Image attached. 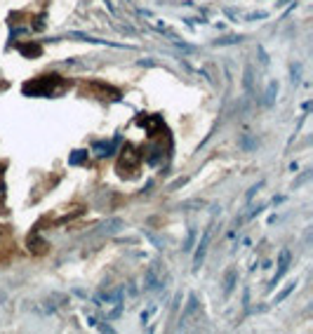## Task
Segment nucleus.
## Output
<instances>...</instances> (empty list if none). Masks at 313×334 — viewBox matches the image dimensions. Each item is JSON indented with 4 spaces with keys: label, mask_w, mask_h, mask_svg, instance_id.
Here are the masks:
<instances>
[{
    "label": "nucleus",
    "mask_w": 313,
    "mask_h": 334,
    "mask_svg": "<svg viewBox=\"0 0 313 334\" xmlns=\"http://www.w3.org/2000/svg\"><path fill=\"white\" fill-rule=\"evenodd\" d=\"M19 50L24 52V55H40V47H38V45H33V47H28V45H19Z\"/></svg>",
    "instance_id": "15"
},
{
    "label": "nucleus",
    "mask_w": 313,
    "mask_h": 334,
    "mask_svg": "<svg viewBox=\"0 0 313 334\" xmlns=\"http://www.w3.org/2000/svg\"><path fill=\"white\" fill-rule=\"evenodd\" d=\"M290 257H292V254H290V250H287V247H283V250H280V254H278V271H276V275H273L271 285H276V282H278V280L287 273V268H290Z\"/></svg>",
    "instance_id": "6"
},
{
    "label": "nucleus",
    "mask_w": 313,
    "mask_h": 334,
    "mask_svg": "<svg viewBox=\"0 0 313 334\" xmlns=\"http://www.w3.org/2000/svg\"><path fill=\"white\" fill-rule=\"evenodd\" d=\"M139 163H142V153L132 144H125L123 153H120V160H118V172L123 177H135L137 170H139Z\"/></svg>",
    "instance_id": "3"
},
{
    "label": "nucleus",
    "mask_w": 313,
    "mask_h": 334,
    "mask_svg": "<svg viewBox=\"0 0 313 334\" xmlns=\"http://www.w3.org/2000/svg\"><path fill=\"white\" fill-rule=\"evenodd\" d=\"M123 294H125V290L120 287V290H111V292H99L95 297L97 308L106 315V320L120 318V313H123Z\"/></svg>",
    "instance_id": "2"
},
{
    "label": "nucleus",
    "mask_w": 313,
    "mask_h": 334,
    "mask_svg": "<svg viewBox=\"0 0 313 334\" xmlns=\"http://www.w3.org/2000/svg\"><path fill=\"white\" fill-rule=\"evenodd\" d=\"M196 308H198V299L193 297V294H191V297H189V304H186V311H184V315H182V322L189 320L191 315L196 313Z\"/></svg>",
    "instance_id": "9"
},
{
    "label": "nucleus",
    "mask_w": 313,
    "mask_h": 334,
    "mask_svg": "<svg viewBox=\"0 0 313 334\" xmlns=\"http://www.w3.org/2000/svg\"><path fill=\"white\" fill-rule=\"evenodd\" d=\"M210 238H212V226H207L205 233H203V238H200V243H198L196 254H193V271H198V268L203 266L205 252H207V245H210Z\"/></svg>",
    "instance_id": "5"
},
{
    "label": "nucleus",
    "mask_w": 313,
    "mask_h": 334,
    "mask_svg": "<svg viewBox=\"0 0 313 334\" xmlns=\"http://www.w3.org/2000/svg\"><path fill=\"white\" fill-rule=\"evenodd\" d=\"M116 144H118V139H113V141H106V144L99 141V144H95V149H92V151H95L97 156H109L111 151L116 149Z\"/></svg>",
    "instance_id": "8"
},
{
    "label": "nucleus",
    "mask_w": 313,
    "mask_h": 334,
    "mask_svg": "<svg viewBox=\"0 0 313 334\" xmlns=\"http://www.w3.org/2000/svg\"><path fill=\"white\" fill-rule=\"evenodd\" d=\"M294 285H297V282H290V285H287V287H285V290H283V292H280V294H278V297H276V299H273V304H280V301L285 299L287 294H290V292H292V290H294Z\"/></svg>",
    "instance_id": "14"
},
{
    "label": "nucleus",
    "mask_w": 313,
    "mask_h": 334,
    "mask_svg": "<svg viewBox=\"0 0 313 334\" xmlns=\"http://www.w3.org/2000/svg\"><path fill=\"white\" fill-rule=\"evenodd\" d=\"M3 167H5V165H0V212H5V210H3V203H5V181H3Z\"/></svg>",
    "instance_id": "13"
},
{
    "label": "nucleus",
    "mask_w": 313,
    "mask_h": 334,
    "mask_svg": "<svg viewBox=\"0 0 313 334\" xmlns=\"http://www.w3.org/2000/svg\"><path fill=\"white\" fill-rule=\"evenodd\" d=\"M233 282H236V271H229L226 273V280H224V294H229L231 292V287H233Z\"/></svg>",
    "instance_id": "10"
},
{
    "label": "nucleus",
    "mask_w": 313,
    "mask_h": 334,
    "mask_svg": "<svg viewBox=\"0 0 313 334\" xmlns=\"http://www.w3.org/2000/svg\"><path fill=\"white\" fill-rule=\"evenodd\" d=\"M165 282V268L160 264H151L144 273V290H160Z\"/></svg>",
    "instance_id": "4"
},
{
    "label": "nucleus",
    "mask_w": 313,
    "mask_h": 334,
    "mask_svg": "<svg viewBox=\"0 0 313 334\" xmlns=\"http://www.w3.org/2000/svg\"><path fill=\"white\" fill-rule=\"evenodd\" d=\"M85 158H87V151H75L73 156L68 158V163H71V165H78V163H82Z\"/></svg>",
    "instance_id": "11"
},
{
    "label": "nucleus",
    "mask_w": 313,
    "mask_h": 334,
    "mask_svg": "<svg viewBox=\"0 0 313 334\" xmlns=\"http://www.w3.org/2000/svg\"><path fill=\"white\" fill-rule=\"evenodd\" d=\"M66 87V80L62 75H42L38 80H31L24 85V94L31 97H55Z\"/></svg>",
    "instance_id": "1"
},
{
    "label": "nucleus",
    "mask_w": 313,
    "mask_h": 334,
    "mask_svg": "<svg viewBox=\"0 0 313 334\" xmlns=\"http://www.w3.org/2000/svg\"><path fill=\"white\" fill-rule=\"evenodd\" d=\"M250 87H252V68L247 66L245 68V89H247V92H250Z\"/></svg>",
    "instance_id": "16"
},
{
    "label": "nucleus",
    "mask_w": 313,
    "mask_h": 334,
    "mask_svg": "<svg viewBox=\"0 0 313 334\" xmlns=\"http://www.w3.org/2000/svg\"><path fill=\"white\" fill-rule=\"evenodd\" d=\"M193 238H196V231L191 228V231H189V238H186V247H184V250H191V245H193Z\"/></svg>",
    "instance_id": "17"
},
{
    "label": "nucleus",
    "mask_w": 313,
    "mask_h": 334,
    "mask_svg": "<svg viewBox=\"0 0 313 334\" xmlns=\"http://www.w3.org/2000/svg\"><path fill=\"white\" fill-rule=\"evenodd\" d=\"M45 240H40V235H38V231H33L31 235H28V250H33L35 254H42L45 252Z\"/></svg>",
    "instance_id": "7"
},
{
    "label": "nucleus",
    "mask_w": 313,
    "mask_h": 334,
    "mask_svg": "<svg viewBox=\"0 0 313 334\" xmlns=\"http://www.w3.org/2000/svg\"><path fill=\"white\" fill-rule=\"evenodd\" d=\"M276 92H278V85H276V82H271V85H269V89H266V106H269V104H273V97H276Z\"/></svg>",
    "instance_id": "12"
}]
</instances>
